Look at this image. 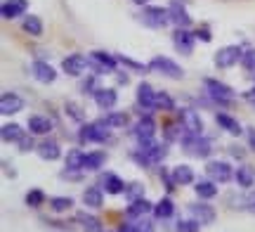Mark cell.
Here are the masks:
<instances>
[{
    "mask_svg": "<svg viewBox=\"0 0 255 232\" xmlns=\"http://www.w3.org/2000/svg\"><path fill=\"white\" fill-rule=\"evenodd\" d=\"M182 142V147L189 152L191 157H199V159H206L210 157V152H213V142L208 138H203V135H191V133H184V138L180 140Z\"/></svg>",
    "mask_w": 255,
    "mask_h": 232,
    "instance_id": "obj_1",
    "label": "cell"
},
{
    "mask_svg": "<svg viewBox=\"0 0 255 232\" xmlns=\"http://www.w3.org/2000/svg\"><path fill=\"white\" fill-rule=\"evenodd\" d=\"M139 19L144 21L146 26L151 28H163L170 24V12L163 7H154V5H144V9H142V14H139Z\"/></svg>",
    "mask_w": 255,
    "mask_h": 232,
    "instance_id": "obj_2",
    "label": "cell"
},
{
    "mask_svg": "<svg viewBox=\"0 0 255 232\" xmlns=\"http://www.w3.org/2000/svg\"><path fill=\"white\" fill-rule=\"evenodd\" d=\"M206 93H208L210 100H215V102H220V104L234 102V90H232L227 83L215 81V78H206Z\"/></svg>",
    "mask_w": 255,
    "mask_h": 232,
    "instance_id": "obj_3",
    "label": "cell"
},
{
    "mask_svg": "<svg viewBox=\"0 0 255 232\" xmlns=\"http://www.w3.org/2000/svg\"><path fill=\"white\" fill-rule=\"evenodd\" d=\"M109 123L102 119V121H95V123H85L81 128V140L83 142H104L109 138Z\"/></svg>",
    "mask_w": 255,
    "mask_h": 232,
    "instance_id": "obj_4",
    "label": "cell"
},
{
    "mask_svg": "<svg viewBox=\"0 0 255 232\" xmlns=\"http://www.w3.org/2000/svg\"><path fill=\"white\" fill-rule=\"evenodd\" d=\"M88 62H90V69L95 71V76H104V74H111V71L116 69V62H119V59L107 55V52H90Z\"/></svg>",
    "mask_w": 255,
    "mask_h": 232,
    "instance_id": "obj_5",
    "label": "cell"
},
{
    "mask_svg": "<svg viewBox=\"0 0 255 232\" xmlns=\"http://www.w3.org/2000/svg\"><path fill=\"white\" fill-rule=\"evenodd\" d=\"M241 57H244V47L227 45L215 52V66H220V69H232L237 62H241Z\"/></svg>",
    "mask_w": 255,
    "mask_h": 232,
    "instance_id": "obj_6",
    "label": "cell"
},
{
    "mask_svg": "<svg viewBox=\"0 0 255 232\" xmlns=\"http://www.w3.org/2000/svg\"><path fill=\"white\" fill-rule=\"evenodd\" d=\"M149 69H154V71H158L161 76H168V78H182L184 76L182 69L175 64L173 59H168V57H154L149 62Z\"/></svg>",
    "mask_w": 255,
    "mask_h": 232,
    "instance_id": "obj_7",
    "label": "cell"
},
{
    "mask_svg": "<svg viewBox=\"0 0 255 232\" xmlns=\"http://www.w3.org/2000/svg\"><path fill=\"white\" fill-rule=\"evenodd\" d=\"M206 173H208L210 180H215V183H229L232 180V166H229L227 161H208V166H206Z\"/></svg>",
    "mask_w": 255,
    "mask_h": 232,
    "instance_id": "obj_8",
    "label": "cell"
},
{
    "mask_svg": "<svg viewBox=\"0 0 255 232\" xmlns=\"http://www.w3.org/2000/svg\"><path fill=\"white\" fill-rule=\"evenodd\" d=\"M92 97H95V104H97L100 109H104V112L114 109L116 102H119V93H116L114 88H97V90L92 93Z\"/></svg>",
    "mask_w": 255,
    "mask_h": 232,
    "instance_id": "obj_9",
    "label": "cell"
},
{
    "mask_svg": "<svg viewBox=\"0 0 255 232\" xmlns=\"http://www.w3.org/2000/svg\"><path fill=\"white\" fill-rule=\"evenodd\" d=\"M189 216L196 221L199 225H210L215 223V209L210 204H189Z\"/></svg>",
    "mask_w": 255,
    "mask_h": 232,
    "instance_id": "obj_10",
    "label": "cell"
},
{
    "mask_svg": "<svg viewBox=\"0 0 255 232\" xmlns=\"http://www.w3.org/2000/svg\"><path fill=\"white\" fill-rule=\"evenodd\" d=\"M180 123L191 135H201V130H203V121H201V116L194 109H182L180 112Z\"/></svg>",
    "mask_w": 255,
    "mask_h": 232,
    "instance_id": "obj_11",
    "label": "cell"
},
{
    "mask_svg": "<svg viewBox=\"0 0 255 232\" xmlns=\"http://www.w3.org/2000/svg\"><path fill=\"white\" fill-rule=\"evenodd\" d=\"M168 12H170V21H173L177 28H189L191 26L189 12L184 9V5L180 2V0H173V2H170V7H168Z\"/></svg>",
    "mask_w": 255,
    "mask_h": 232,
    "instance_id": "obj_12",
    "label": "cell"
},
{
    "mask_svg": "<svg viewBox=\"0 0 255 232\" xmlns=\"http://www.w3.org/2000/svg\"><path fill=\"white\" fill-rule=\"evenodd\" d=\"M88 66H90V62H88V57H85V55H69L62 62V69L69 76H81Z\"/></svg>",
    "mask_w": 255,
    "mask_h": 232,
    "instance_id": "obj_13",
    "label": "cell"
},
{
    "mask_svg": "<svg viewBox=\"0 0 255 232\" xmlns=\"http://www.w3.org/2000/svg\"><path fill=\"white\" fill-rule=\"evenodd\" d=\"M194 38L187 28H177L173 33V45L177 52H182V55H191V50H194Z\"/></svg>",
    "mask_w": 255,
    "mask_h": 232,
    "instance_id": "obj_14",
    "label": "cell"
},
{
    "mask_svg": "<svg viewBox=\"0 0 255 232\" xmlns=\"http://www.w3.org/2000/svg\"><path fill=\"white\" fill-rule=\"evenodd\" d=\"M156 135V123L151 116H144V119H139L137 121V126H135V138L137 142L142 145V142H149V140H154Z\"/></svg>",
    "mask_w": 255,
    "mask_h": 232,
    "instance_id": "obj_15",
    "label": "cell"
},
{
    "mask_svg": "<svg viewBox=\"0 0 255 232\" xmlns=\"http://www.w3.org/2000/svg\"><path fill=\"white\" fill-rule=\"evenodd\" d=\"M137 104H139L144 112H149V109L156 107V90L149 83H144V81L137 85Z\"/></svg>",
    "mask_w": 255,
    "mask_h": 232,
    "instance_id": "obj_16",
    "label": "cell"
},
{
    "mask_svg": "<svg viewBox=\"0 0 255 232\" xmlns=\"http://www.w3.org/2000/svg\"><path fill=\"white\" fill-rule=\"evenodd\" d=\"M21 109H24V100L17 93H5L0 97V112L5 116H12V114L21 112Z\"/></svg>",
    "mask_w": 255,
    "mask_h": 232,
    "instance_id": "obj_17",
    "label": "cell"
},
{
    "mask_svg": "<svg viewBox=\"0 0 255 232\" xmlns=\"http://www.w3.org/2000/svg\"><path fill=\"white\" fill-rule=\"evenodd\" d=\"M31 74H33V78L40 81V83H52L57 78V71L47 64V62H33V64H31Z\"/></svg>",
    "mask_w": 255,
    "mask_h": 232,
    "instance_id": "obj_18",
    "label": "cell"
},
{
    "mask_svg": "<svg viewBox=\"0 0 255 232\" xmlns=\"http://www.w3.org/2000/svg\"><path fill=\"white\" fill-rule=\"evenodd\" d=\"M26 7H28L26 0H5L2 7H0V12H2L5 19H17L26 12Z\"/></svg>",
    "mask_w": 255,
    "mask_h": 232,
    "instance_id": "obj_19",
    "label": "cell"
},
{
    "mask_svg": "<svg viewBox=\"0 0 255 232\" xmlns=\"http://www.w3.org/2000/svg\"><path fill=\"white\" fill-rule=\"evenodd\" d=\"M36 152H38V157L45 159V161H57V159L62 157V147L57 145L55 140H45V142H40Z\"/></svg>",
    "mask_w": 255,
    "mask_h": 232,
    "instance_id": "obj_20",
    "label": "cell"
},
{
    "mask_svg": "<svg viewBox=\"0 0 255 232\" xmlns=\"http://www.w3.org/2000/svg\"><path fill=\"white\" fill-rule=\"evenodd\" d=\"M154 214V204L151 202H146L144 197L142 199H137V202H130V206H128V216L130 218H144V216Z\"/></svg>",
    "mask_w": 255,
    "mask_h": 232,
    "instance_id": "obj_21",
    "label": "cell"
},
{
    "mask_svg": "<svg viewBox=\"0 0 255 232\" xmlns=\"http://www.w3.org/2000/svg\"><path fill=\"white\" fill-rule=\"evenodd\" d=\"M52 130V123L45 116H31L28 119V133L31 135H47Z\"/></svg>",
    "mask_w": 255,
    "mask_h": 232,
    "instance_id": "obj_22",
    "label": "cell"
},
{
    "mask_svg": "<svg viewBox=\"0 0 255 232\" xmlns=\"http://www.w3.org/2000/svg\"><path fill=\"white\" fill-rule=\"evenodd\" d=\"M215 121L220 123V128H222V130H227L229 135H241V133H244L241 123H239L237 119H232L229 114H218V116H215Z\"/></svg>",
    "mask_w": 255,
    "mask_h": 232,
    "instance_id": "obj_23",
    "label": "cell"
},
{
    "mask_svg": "<svg viewBox=\"0 0 255 232\" xmlns=\"http://www.w3.org/2000/svg\"><path fill=\"white\" fill-rule=\"evenodd\" d=\"M83 204L90 206V209H102V204H104V195H102L100 187H88V190L83 192Z\"/></svg>",
    "mask_w": 255,
    "mask_h": 232,
    "instance_id": "obj_24",
    "label": "cell"
},
{
    "mask_svg": "<svg viewBox=\"0 0 255 232\" xmlns=\"http://www.w3.org/2000/svg\"><path fill=\"white\" fill-rule=\"evenodd\" d=\"M234 180H237L239 187H244V190H248V187H253L255 183V173L251 166H239L237 173H234Z\"/></svg>",
    "mask_w": 255,
    "mask_h": 232,
    "instance_id": "obj_25",
    "label": "cell"
},
{
    "mask_svg": "<svg viewBox=\"0 0 255 232\" xmlns=\"http://www.w3.org/2000/svg\"><path fill=\"white\" fill-rule=\"evenodd\" d=\"M173 178L177 185H191L194 183V171H191V166H187V164H180V166H175L173 171Z\"/></svg>",
    "mask_w": 255,
    "mask_h": 232,
    "instance_id": "obj_26",
    "label": "cell"
},
{
    "mask_svg": "<svg viewBox=\"0 0 255 232\" xmlns=\"http://www.w3.org/2000/svg\"><path fill=\"white\" fill-rule=\"evenodd\" d=\"M173 214H175V204L170 197H163L158 204H154V216L158 221H165V218H170Z\"/></svg>",
    "mask_w": 255,
    "mask_h": 232,
    "instance_id": "obj_27",
    "label": "cell"
},
{
    "mask_svg": "<svg viewBox=\"0 0 255 232\" xmlns=\"http://www.w3.org/2000/svg\"><path fill=\"white\" fill-rule=\"evenodd\" d=\"M0 135H2V140H5V142H19V140L24 138L26 133L21 130V126H19V123H5V126H2V130H0Z\"/></svg>",
    "mask_w": 255,
    "mask_h": 232,
    "instance_id": "obj_28",
    "label": "cell"
},
{
    "mask_svg": "<svg viewBox=\"0 0 255 232\" xmlns=\"http://www.w3.org/2000/svg\"><path fill=\"white\" fill-rule=\"evenodd\" d=\"M104 164H107V154L104 152H90V154H85L83 171H100Z\"/></svg>",
    "mask_w": 255,
    "mask_h": 232,
    "instance_id": "obj_29",
    "label": "cell"
},
{
    "mask_svg": "<svg viewBox=\"0 0 255 232\" xmlns=\"http://www.w3.org/2000/svg\"><path fill=\"white\" fill-rule=\"evenodd\" d=\"M194 192L199 199H213V197L218 195V187H215V180H199L196 187H194Z\"/></svg>",
    "mask_w": 255,
    "mask_h": 232,
    "instance_id": "obj_30",
    "label": "cell"
},
{
    "mask_svg": "<svg viewBox=\"0 0 255 232\" xmlns=\"http://www.w3.org/2000/svg\"><path fill=\"white\" fill-rule=\"evenodd\" d=\"M102 183H104V190H107L109 195H123V192H126V183H123L119 176H114V173L104 176Z\"/></svg>",
    "mask_w": 255,
    "mask_h": 232,
    "instance_id": "obj_31",
    "label": "cell"
},
{
    "mask_svg": "<svg viewBox=\"0 0 255 232\" xmlns=\"http://www.w3.org/2000/svg\"><path fill=\"white\" fill-rule=\"evenodd\" d=\"M83 164H85V152L71 149L66 154V171H83Z\"/></svg>",
    "mask_w": 255,
    "mask_h": 232,
    "instance_id": "obj_32",
    "label": "cell"
},
{
    "mask_svg": "<svg viewBox=\"0 0 255 232\" xmlns=\"http://www.w3.org/2000/svg\"><path fill=\"white\" fill-rule=\"evenodd\" d=\"M76 221L83 225V230H85V232H102V223L95 218V216L78 214V216H76Z\"/></svg>",
    "mask_w": 255,
    "mask_h": 232,
    "instance_id": "obj_33",
    "label": "cell"
},
{
    "mask_svg": "<svg viewBox=\"0 0 255 232\" xmlns=\"http://www.w3.org/2000/svg\"><path fill=\"white\" fill-rule=\"evenodd\" d=\"M21 26H24V31L26 33H31V36H40L43 33V21H40V17H24V21H21Z\"/></svg>",
    "mask_w": 255,
    "mask_h": 232,
    "instance_id": "obj_34",
    "label": "cell"
},
{
    "mask_svg": "<svg viewBox=\"0 0 255 232\" xmlns=\"http://www.w3.org/2000/svg\"><path fill=\"white\" fill-rule=\"evenodd\" d=\"M73 206V199L71 197H52L50 199V209L57 211V214H62V211H69Z\"/></svg>",
    "mask_w": 255,
    "mask_h": 232,
    "instance_id": "obj_35",
    "label": "cell"
},
{
    "mask_svg": "<svg viewBox=\"0 0 255 232\" xmlns=\"http://www.w3.org/2000/svg\"><path fill=\"white\" fill-rule=\"evenodd\" d=\"M123 195H126L128 202H137V199H142V197H144V187L139 185V183H132V185L126 187V192H123Z\"/></svg>",
    "mask_w": 255,
    "mask_h": 232,
    "instance_id": "obj_36",
    "label": "cell"
},
{
    "mask_svg": "<svg viewBox=\"0 0 255 232\" xmlns=\"http://www.w3.org/2000/svg\"><path fill=\"white\" fill-rule=\"evenodd\" d=\"M107 123H109L111 128H123V126H126L128 123V116L123 112H111V114H107Z\"/></svg>",
    "mask_w": 255,
    "mask_h": 232,
    "instance_id": "obj_37",
    "label": "cell"
},
{
    "mask_svg": "<svg viewBox=\"0 0 255 232\" xmlns=\"http://www.w3.org/2000/svg\"><path fill=\"white\" fill-rule=\"evenodd\" d=\"M43 202H45V195H43V190H31L26 195V206H31V209H38V206H43Z\"/></svg>",
    "mask_w": 255,
    "mask_h": 232,
    "instance_id": "obj_38",
    "label": "cell"
},
{
    "mask_svg": "<svg viewBox=\"0 0 255 232\" xmlns=\"http://www.w3.org/2000/svg\"><path fill=\"white\" fill-rule=\"evenodd\" d=\"M241 66L246 69V71H253L255 74V50H246L244 57H241Z\"/></svg>",
    "mask_w": 255,
    "mask_h": 232,
    "instance_id": "obj_39",
    "label": "cell"
},
{
    "mask_svg": "<svg viewBox=\"0 0 255 232\" xmlns=\"http://www.w3.org/2000/svg\"><path fill=\"white\" fill-rule=\"evenodd\" d=\"M156 107H158V109H173L175 107L173 97L168 93H156Z\"/></svg>",
    "mask_w": 255,
    "mask_h": 232,
    "instance_id": "obj_40",
    "label": "cell"
},
{
    "mask_svg": "<svg viewBox=\"0 0 255 232\" xmlns=\"http://www.w3.org/2000/svg\"><path fill=\"white\" fill-rule=\"evenodd\" d=\"M201 225L194 221V218H189V221H180L177 223V232H199Z\"/></svg>",
    "mask_w": 255,
    "mask_h": 232,
    "instance_id": "obj_41",
    "label": "cell"
},
{
    "mask_svg": "<svg viewBox=\"0 0 255 232\" xmlns=\"http://www.w3.org/2000/svg\"><path fill=\"white\" fill-rule=\"evenodd\" d=\"M132 232H154V225L144 218H137V223H132Z\"/></svg>",
    "mask_w": 255,
    "mask_h": 232,
    "instance_id": "obj_42",
    "label": "cell"
},
{
    "mask_svg": "<svg viewBox=\"0 0 255 232\" xmlns=\"http://www.w3.org/2000/svg\"><path fill=\"white\" fill-rule=\"evenodd\" d=\"M17 145H19V149H21V152H28V149H33V140H31V135L26 133V135L19 140Z\"/></svg>",
    "mask_w": 255,
    "mask_h": 232,
    "instance_id": "obj_43",
    "label": "cell"
},
{
    "mask_svg": "<svg viewBox=\"0 0 255 232\" xmlns=\"http://www.w3.org/2000/svg\"><path fill=\"white\" fill-rule=\"evenodd\" d=\"M119 62H123L126 66H130V69H137V71H144V64H137V62H132V59H128V57H116Z\"/></svg>",
    "mask_w": 255,
    "mask_h": 232,
    "instance_id": "obj_44",
    "label": "cell"
},
{
    "mask_svg": "<svg viewBox=\"0 0 255 232\" xmlns=\"http://www.w3.org/2000/svg\"><path fill=\"white\" fill-rule=\"evenodd\" d=\"M194 36H196V38H201L203 43H210V38H213V36H210V31H208V28H199V31H196Z\"/></svg>",
    "mask_w": 255,
    "mask_h": 232,
    "instance_id": "obj_45",
    "label": "cell"
},
{
    "mask_svg": "<svg viewBox=\"0 0 255 232\" xmlns=\"http://www.w3.org/2000/svg\"><path fill=\"white\" fill-rule=\"evenodd\" d=\"M66 109H71V116H73V119H76V121H83V114H81V109H78V107H76V104H73V102H69V104H66Z\"/></svg>",
    "mask_w": 255,
    "mask_h": 232,
    "instance_id": "obj_46",
    "label": "cell"
},
{
    "mask_svg": "<svg viewBox=\"0 0 255 232\" xmlns=\"http://www.w3.org/2000/svg\"><path fill=\"white\" fill-rule=\"evenodd\" d=\"M246 209L251 211V214H255V190L248 195V199H246Z\"/></svg>",
    "mask_w": 255,
    "mask_h": 232,
    "instance_id": "obj_47",
    "label": "cell"
},
{
    "mask_svg": "<svg viewBox=\"0 0 255 232\" xmlns=\"http://www.w3.org/2000/svg\"><path fill=\"white\" fill-rule=\"evenodd\" d=\"M248 145L255 152V128H248Z\"/></svg>",
    "mask_w": 255,
    "mask_h": 232,
    "instance_id": "obj_48",
    "label": "cell"
},
{
    "mask_svg": "<svg viewBox=\"0 0 255 232\" xmlns=\"http://www.w3.org/2000/svg\"><path fill=\"white\" fill-rule=\"evenodd\" d=\"M244 97H246V100H248L251 104H255V88H251L248 93H244Z\"/></svg>",
    "mask_w": 255,
    "mask_h": 232,
    "instance_id": "obj_49",
    "label": "cell"
},
{
    "mask_svg": "<svg viewBox=\"0 0 255 232\" xmlns=\"http://www.w3.org/2000/svg\"><path fill=\"white\" fill-rule=\"evenodd\" d=\"M92 88H95V81H85V83H83V90H85V93H88V90H92Z\"/></svg>",
    "mask_w": 255,
    "mask_h": 232,
    "instance_id": "obj_50",
    "label": "cell"
},
{
    "mask_svg": "<svg viewBox=\"0 0 255 232\" xmlns=\"http://www.w3.org/2000/svg\"><path fill=\"white\" fill-rule=\"evenodd\" d=\"M137 5H146V2H149V0H135Z\"/></svg>",
    "mask_w": 255,
    "mask_h": 232,
    "instance_id": "obj_51",
    "label": "cell"
}]
</instances>
